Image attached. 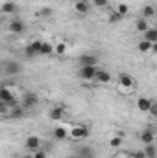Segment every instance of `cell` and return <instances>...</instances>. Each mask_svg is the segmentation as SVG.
Wrapping results in <instances>:
<instances>
[{
	"mask_svg": "<svg viewBox=\"0 0 157 158\" xmlns=\"http://www.w3.org/2000/svg\"><path fill=\"white\" fill-rule=\"evenodd\" d=\"M91 2L89 0H76L74 2V11L78 13V15H87L89 11H91Z\"/></svg>",
	"mask_w": 157,
	"mask_h": 158,
	"instance_id": "7",
	"label": "cell"
},
{
	"mask_svg": "<svg viewBox=\"0 0 157 158\" xmlns=\"http://www.w3.org/2000/svg\"><path fill=\"white\" fill-rule=\"evenodd\" d=\"M109 145H111V147H115V149L120 147V145H122V138H120V136H113V138L109 140Z\"/></svg>",
	"mask_w": 157,
	"mask_h": 158,
	"instance_id": "30",
	"label": "cell"
},
{
	"mask_svg": "<svg viewBox=\"0 0 157 158\" xmlns=\"http://www.w3.org/2000/svg\"><path fill=\"white\" fill-rule=\"evenodd\" d=\"M78 63L81 66H96L98 64V57L92 55V53H83L78 57Z\"/></svg>",
	"mask_w": 157,
	"mask_h": 158,
	"instance_id": "5",
	"label": "cell"
},
{
	"mask_svg": "<svg viewBox=\"0 0 157 158\" xmlns=\"http://www.w3.org/2000/svg\"><path fill=\"white\" fill-rule=\"evenodd\" d=\"M154 140H155V132H154L152 129H146V131H142V132H141V142H142L144 145L154 143Z\"/></svg>",
	"mask_w": 157,
	"mask_h": 158,
	"instance_id": "16",
	"label": "cell"
},
{
	"mask_svg": "<svg viewBox=\"0 0 157 158\" xmlns=\"http://www.w3.org/2000/svg\"><path fill=\"white\" fill-rule=\"evenodd\" d=\"M152 99L150 98H146V96H141L139 99H137V109L141 110V112H148L150 110V107H152Z\"/></svg>",
	"mask_w": 157,
	"mask_h": 158,
	"instance_id": "13",
	"label": "cell"
},
{
	"mask_svg": "<svg viewBox=\"0 0 157 158\" xmlns=\"http://www.w3.org/2000/svg\"><path fill=\"white\" fill-rule=\"evenodd\" d=\"M9 109H11V107H9L7 103H2V101H0V114H2V116H6V114L9 112Z\"/></svg>",
	"mask_w": 157,
	"mask_h": 158,
	"instance_id": "33",
	"label": "cell"
},
{
	"mask_svg": "<svg viewBox=\"0 0 157 158\" xmlns=\"http://www.w3.org/2000/svg\"><path fill=\"white\" fill-rule=\"evenodd\" d=\"M142 39L148 40V42H157V30L155 28H148V30L142 33Z\"/></svg>",
	"mask_w": 157,
	"mask_h": 158,
	"instance_id": "19",
	"label": "cell"
},
{
	"mask_svg": "<svg viewBox=\"0 0 157 158\" xmlns=\"http://www.w3.org/2000/svg\"><path fill=\"white\" fill-rule=\"evenodd\" d=\"M117 13L120 17H126L128 13H129V7H128V4H118L117 6Z\"/></svg>",
	"mask_w": 157,
	"mask_h": 158,
	"instance_id": "28",
	"label": "cell"
},
{
	"mask_svg": "<svg viewBox=\"0 0 157 158\" xmlns=\"http://www.w3.org/2000/svg\"><path fill=\"white\" fill-rule=\"evenodd\" d=\"M9 31H11V33H15V35H20V33H24V31H26V24H24L22 20L15 19V20H11V22H9Z\"/></svg>",
	"mask_w": 157,
	"mask_h": 158,
	"instance_id": "10",
	"label": "cell"
},
{
	"mask_svg": "<svg viewBox=\"0 0 157 158\" xmlns=\"http://www.w3.org/2000/svg\"><path fill=\"white\" fill-rule=\"evenodd\" d=\"M4 70H6V74H7V76H17V74H20V72H22V66H20L17 61H9V63H6V64H4Z\"/></svg>",
	"mask_w": 157,
	"mask_h": 158,
	"instance_id": "11",
	"label": "cell"
},
{
	"mask_svg": "<svg viewBox=\"0 0 157 158\" xmlns=\"http://www.w3.org/2000/svg\"><path fill=\"white\" fill-rule=\"evenodd\" d=\"M52 136H54V140H65V138H69V131L65 127H56L52 131Z\"/></svg>",
	"mask_w": 157,
	"mask_h": 158,
	"instance_id": "17",
	"label": "cell"
},
{
	"mask_svg": "<svg viewBox=\"0 0 157 158\" xmlns=\"http://www.w3.org/2000/svg\"><path fill=\"white\" fill-rule=\"evenodd\" d=\"M32 158H48V155H46V151L44 149H35V151H32Z\"/></svg>",
	"mask_w": 157,
	"mask_h": 158,
	"instance_id": "29",
	"label": "cell"
},
{
	"mask_svg": "<svg viewBox=\"0 0 157 158\" xmlns=\"http://www.w3.org/2000/svg\"><path fill=\"white\" fill-rule=\"evenodd\" d=\"M129 158H133V156H129Z\"/></svg>",
	"mask_w": 157,
	"mask_h": 158,
	"instance_id": "38",
	"label": "cell"
},
{
	"mask_svg": "<svg viewBox=\"0 0 157 158\" xmlns=\"http://www.w3.org/2000/svg\"><path fill=\"white\" fill-rule=\"evenodd\" d=\"M131 156L133 158H144V153H142V151H133Z\"/></svg>",
	"mask_w": 157,
	"mask_h": 158,
	"instance_id": "35",
	"label": "cell"
},
{
	"mask_svg": "<svg viewBox=\"0 0 157 158\" xmlns=\"http://www.w3.org/2000/svg\"><path fill=\"white\" fill-rule=\"evenodd\" d=\"M52 53H54V44L43 42V44H41V53L39 55H52Z\"/></svg>",
	"mask_w": 157,
	"mask_h": 158,
	"instance_id": "25",
	"label": "cell"
},
{
	"mask_svg": "<svg viewBox=\"0 0 157 158\" xmlns=\"http://www.w3.org/2000/svg\"><path fill=\"white\" fill-rule=\"evenodd\" d=\"M37 103H39L37 94H34V92H26V94H24V98H22V109H24V110H28V109L35 107Z\"/></svg>",
	"mask_w": 157,
	"mask_h": 158,
	"instance_id": "3",
	"label": "cell"
},
{
	"mask_svg": "<svg viewBox=\"0 0 157 158\" xmlns=\"http://www.w3.org/2000/svg\"><path fill=\"white\" fill-rule=\"evenodd\" d=\"M122 19H124V17H120V15H118L117 11H115V13H111V15H109V22H111V24H117V22H120V20H122Z\"/></svg>",
	"mask_w": 157,
	"mask_h": 158,
	"instance_id": "31",
	"label": "cell"
},
{
	"mask_svg": "<svg viewBox=\"0 0 157 158\" xmlns=\"http://www.w3.org/2000/svg\"><path fill=\"white\" fill-rule=\"evenodd\" d=\"M22 158H32V153H30V155H24Z\"/></svg>",
	"mask_w": 157,
	"mask_h": 158,
	"instance_id": "36",
	"label": "cell"
},
{
	"mask_svg": "<svg viewBox=\"0 0 157 158\" xmlns=\"http://www.w3.org/2000/svg\"><path fill=\"white\" fill-rule=\"evenodd\" d=\"M65 116V107H52L50 109V112H48V118L52 119V121H59V119H63Z\"/></svg>",
	"mask_w": 157,
	"mask_h": 158,
	"instance_id": "12",
	"label": "cell"
},
{
	"mask_svg": "<svg viewBox=\"0 0 157 158\" xmlns=\"http://www.w3.org/2000/svg\"><path fill=\"white\" fill-rule=\"evenodd\" d=\"M69 136L72 140H83V138L89 136V127L83 125V123H74L70 127V131H69Z\"/></svg>",
	"mask_w": 157,
	"mask_h": 158,
	"instance_id": "1",
	"label": "cell"
},
{
	"mask_svg": "<svg viewBox=\"0 0 157 158\" xmlns=\"http://www.w3.org/2000/svg\"><path fill=\"white\" fill-rule=\"evenodd\" d=\"M152 44H154V42H148V40H141V42H139V46H137V48H139V52H141V53H148V52H152Z\"/></svg>",
	"mask_w": 157,
	"mask_h": 158,
	"instance_id": "24",
	"label": "cell"
},
{
	"mask_svg": "<svg viewBox=\"0 0 157 158\" xmlns=\"http://www.w3.org/2000/svg\"><path fill=\"white\" fill-rule=\"evenodd\" d=\"M22 114H24V109H22V107H11L9 112H7L9 118H20Z\"/></svg>",
	"mask_w": 157,
	"mask_h": 158,
	"instance_id": "26",
	"label": "cell"
},
{
	"mask_svg": "<svg viewBox=\"0 0 157 158\" xmlns=\"http://www.w3.org/2000/svg\"><path fill=\"white\" fill-rule=\"evenodd\" d=\"M118 83H120V86L122 88H133V85H135V81H133V77L129 76V74H120L118 76Z\"/></svg>",
	"mask_w": 157,
	"mask_h": 158,
	"instance_id": "14",
	"label": "cell"
},
{
	"mask_svg": "<svg viewBox=\"0 0 157 158\" xmlns=\"http://www.w3.org/2000/svg\"><path fill=\"white\" fill-rule=\"evenodd\" d=\"M54 53L59 55V57H63V55L67 53V42H57V44L54 46Z\"/></svg>",
	"mask_w": 157,
	"mask_h": 158,
	"instance_id": "23",
	"label": "cell"
},
{
	"mask_svg": "<svg viewBox=\"0 0 157 158\" xmlns=\"http://www.w3.org/2000/svg\"><path fill=\"white\" fill-rule=\"evenodd\" d=\"M41 44H43V40H34V42H30V44L24 48V55H26L28 59L37 57L41 53Z\"/></svg>",
	"mask_w": 157,
	"mask_h": 158,
	"instance_id": "2",
	"label": "cell"
},
{
	"mask_svg": "<svg viewBox=\"0 0 157 158\" xmlns=\"http://www.w3.org/2000/svg\"><path fill=\"white\" fill-rule=\"evenodd\" d=\"M24 147L32 153V151H35V149H39L41 147V138L39 136H35V134H32V136H28L26 138V142H24Z\"/></svg>",
	"mask_w": 157,
	"mask_h": 158,
	"instance_id": "9",
	"label": "cell"
},
{
	"mask_svg": "<svg viewBox=\"0 0 157 158\" xmlns=\"http://www.w3.org/2000/svg\"><path fill=\"white\" fill-rule=\"evenodd\" d=\"M0 68H2V66H0Z\"/></svg>",
	"mask_w": 157,
	"mask_h": 158,
	"instance_id": "39",
	"label": "cell"
},
{
	"mask_svg": "<svg viewBox=\"0 0 157 158\" xmlns=\"http://www.w3.org/2000/svg\"><path fill=\"white\" fill-rule=\"evenodd\" d=\"M148 112H150L152 116H157V105H155V103H152V107H150V110H148Z\"/></svg>",
	"mask_w": 157,
	"mask_h": 158,
	"instance_id": "34",
	"label": "cell"
},
{
	"mask_svg": "<svg viewBox=\"0 0 157 158\" xmlns=\"http://www.w3.org/2000/svg\"><path fill=\"white\" fill-rule=\"evenodd\" d=\"M148 28H150V26H148V20H146V19H142V17L135 22V30H137L139 33H144Z\"/></svg>",
	"mask_w": 157,
	"mask_h": 158,
	"instance_id": "21",
	"label": "cell"
},
{
	"mask_svg": "<svg viewBox=\"0 0 157 158\" xmlns=\"http://www.w3.org/2000/svg\"><path fill=\"white\" fill-rule=\"evenodd\" d=\"M94 81H98V83H102V85H109V83L113 81V76H111L107 70H100V68H96Z\"/></svg>",
	"mask_w": 157,
	"mask_h": 158,
	"instance_id": "8",
	"label": "cell"
},
{
	"mask_svg": "<svg viewBox=\"0 0 157 158\" xmlns=\"http://www.w3.org/2000/svg\"><path fill=\"white\" fill-rule=\"evenodd\" d=\"M154 15H155V9H154L152 6H144V7H142V19L148 20V19H152Z\"/></svg>",
	"mask_w": 157,
	"mask_h": 158,
	"instance_id": "27",
	"label": "cell"
},
{
	"mask_svg": "<svg viewBox=\"0 0 157 158\" xmlns=\"http://www.w3.org/2000/svg\"><path fill=\"white\" fill-rule=\"evenodd\" d=\"M142 153H144V158H155L157 156V149L154 143H148L144 149H142Z\"/></svg>",
	"mask_w": 157,
	"mask_h": 158,
	"instance_id": "20",
	"label": "cell"
},
{
	"mask_svg": "<svg viewBox=\"0 0 157 158\" xmlns=\"http://www.w3.org/2000/svg\"><path fill=\"white\" fill-rule=\"evenodd\" d=\"M17 9H19L17 4L11 2V0H9V2H4V4L0 6V13H4V15H13V13H17Z\"/></svg>",
	"mask_w": 157,
	"mask_h": 158,
	"instance_id": "15",
	"label": "cell"
},
{
	"mask_svg": "<svg viewBox=\"0 0 157 158\" xmlns=\"http://www.w3.org/2000/svg\"><path fill=\"white\" fill-rule=\"evenodd\" d=\"M52 15H54V7L52 6H43V7L37 9V17H41V19H48Z\"/></svg>",
	"mask_w": 157,
	"mask_h": 158,
	"instance_id": "18",
	"label": "cell"
},
{
	"mask_svg": "<svg viewBox=\"0 0 157 158\" xmlns=\"http://www.w3.org/2000/svg\"><path fill=\"white\" fill-rule=\"evenodd\" d=\"M78 156H81V158H94V151H92V147H81L78 151Z\"/></svg>",
	"mask_w": 157,
	"mask_h": 158,
	"instance_id": "22",
	"label": "cell"
},
{
	"mask_svg": "<svg viewBox=\"0 0 157 158\" xmlns=\"http://www.w3.org/2000/svg\"><path fill=\"white\" fill-rule=\"evenodd\" d=\"M70 158H81V156H78V155H74V156H70Z\"/></svg>",
	"mask_w": 157,
	"mask_h": 158,
	"instance_id": "37",
	"label": "cell"
},
{
	"mask_svg": "<svg viewBox=\"0 0 157 158\" xmlns=\"http://www.w3.org/2000/svg\"><path fill=\"white\" fill-rule=\"evenodd\" d=\"M0 101H2V103H7L9 107H15V96H13V92H11L9 88L2 86V88H0Z\"/></svg>",
	"mask_w": 157,
	"mask_h": 158,
	"instance_id": "4",
	"label": "cell"
},
{
	"mask_svg": "<svg viewBox=\"0 0 157 158\" xmlns=\"http://www.w3.org/2000/svg\"><path fill=\"white\" fill-rule=\"evenodd\" d=\"M98 66H81L79 68V77L83 81H94V74H96Z\"/></svg>",
	"mask_w": 157,
	"mask_h": 158,
	"instance_id": "6",
	"label": "cell"
},
{
	"mask_svg": "<svg viewBox=\"0 0 157 158\" xmlns=\"http://www.w3.org/2000/svg\"><path fill=\"white\" fill-rule=\"evenodd\" d=\"M109 4V0H91V6H96V7H105Z\"/></svg>",
	"mask_w": 157,
	"mask_h": 158,
	"instance_id": "32",
	"label": "cell"
}]
</instances>
